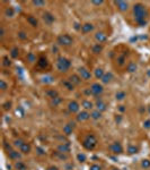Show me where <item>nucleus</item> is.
Returning <instances> with one entry per match:
<instances>
[{
	"label": "nucleus",
	"mask_w": 150,
	"mask_h": 170,
	"mask_svg": "<svg viewBox=\"0 0 150 170\" xmlns=\"http://www.w3.org/2000/svg\"><path fill=\"white\" fill-rule=\"evenodd\" d=\"M79 141H80V144L84 146V149H86L87 151H94L98 144V139H97L96 135L92 132L80 133Z\"/></svg>",
	"instance_id": "obj_1"
},
{
	"label": "nucleus",
	"mask_w": 150,
	"mask_h": 170,
	"mask_svg": "<svg viewBox=\"0 0 150 170\" xmlns=\"http://www.w3.org/2000/svg\"><path fill=\"white\" fill-rule=\"evenodd\" d=\"M133 16L136 22L139 25H144L147 23V18L149 16L146 6H143L142 3H136L133 6Z\"/></svg>",
	"instance_id": "obj_2"
},
{
	"label": "nucleus",
	"mask_w": 150,
	"mask_h": 170,
	"mask_svg": "<svg viewBox=\"0 0 150 170\" xmlns=\"http://www.w3.org/2000/svg\"><path fill=\"white\" fill-rule=\"evenodd\" d=\"M55 66H56V69L61 73H67L70 67H71V61L64 57H59L56 59V63H55Z\"/></svg>",
	"instance_id": "obj_3"
},
{
	"label": "nucleus",
	"mask_w": 150,
	"mask_h": 170,
	"mask_svg": "<svg viewBox=\"0 0 150 170\" xmlns=\"http://www.w3.org/2000/svg\"><path fill=\"white\" fill-rule=\"evenodd\" d=\"M56 42L59 43L60 45H62V47H70L74 43V39L69 34H61V35L58 36Z\"/></svg>",
	"instance_id": "obj_4"
},
{
	"label": "nucleus",
	"mask_w": 150,
	"mask_h": 170,
	"mask_svg": "<svg viewBox=\"0 0 150 170\" xmlns=\"http://www.w3.org/2000/svg\"><path fill=\"white\" fill-rule=\"evenodd\" d=\"M90 93H92V95L96 96H100L103 94V92H104V86L102 84H99V83H94V84L90 85Z\"/></svg>",
	"instance_id": "obj_5"
},
{
	"label": "nucleus",
	"mask_w": 150,
	"mask_h": 170,
	"mask_svg": "<svg viewBox=\"0 0 150 170\" xmlns=\"http://www.w3.org/2000/svg\"><path fill=\"white\" fill-rule=\"evenodd\" d=\"M127 51H122V52L116 53V58H115V63H118V68H122L124 66H127Z\"/></svg>",
	"instance_id": "obj_6"
},
{
	"label": "nucleus",
	"mask_w": 150,
	"mask_h": 170,
	"mask_svg": "<svg viewBox=\"0 0 150 170\" xmlns=\"http://www.w3.org/2000/svg\"><path fill=\"white\" fill-rule=\"evenodd\" d=\"M37 68H39L40 70H46V69L50 68V64H49L46 57L41 56V57L37 59Z\"/></svg>",
	"instance_id": "obj_7"
},
{
	"label": "nucleus",
	"mask_w": 150,
	"mask_h": 170,
	"mask_svg": "<svg viewBox=\"0 0 150 170\" xmlns=\"http://www.w3.org/2000/svg\"><path fill=\"white\" fill-rule=\"evenodd\" d=\"M78 75H79L80 78L84 79V81H89V79L92 78V73H90V70H88L86 67H80V68H78Z\"/></svg>",
	"instance_id": "obj_8"
},
{
	"label": "nucleus",
	"mask_w": 150,
	"mask_h": 170,
	"mask_svg": "<svg viewBox=\"0 0 150 170\" xmlns=\"http://www.w3.org/2000/svg\"><path fill=\"white\" fill-rule=\"evenodd\" d=\"M108 149L111 151V153H113V154H121V153L123 152V146H122L121 143H118V142L112 143V144L109 145Z\"/></svg>",
	"instance_id": "obj_9"
},
{
	"label": "nucleus",
	"mask_w": 150,
	"mask_h": 170,
	"mask_svg": "<svg viewBox=\"0 0 150 170\" xmlns=\"http://www.w3.org/2000/svg\"><path fill=\"white\" fill-rule=\"evenodd\" d=\"M68 109H69L70 112H72V114H77V112H79L80 106H79V103H78L77 101H70L69 105H68Z\"/></svg>",
	"instance_id": "obj_10"
},
{
	"label": "nucleus",
	"mask_w": 150,
	"mask_h": 170,
	"mask_svg": "<svg viewBox=\"0 0 150 170\" xmlns=\"http://www.w3.org/2000/svg\"><path fill=\"white\" fill-rule=\"evenodd\" d=\"M89 118H90V114H89L87 110H84V111H81V112L78 114L77 120H78V121H86V120H88Z\"/></svg>",
	"instance_id": "obj_11"
},
{
	"label": "nucleus",
	"mask_w": 150,
	"mask_h": 170,
	"mask_svg": "<svg viewBox=\"0 0 150 170\" xmlns=\"http://www.w3.org/2000/svg\"><path fill=\"white\" fill-rule=\"evenodd\" d=\"M93 30H94V25L92 23H85V24H83L81 25V29H80V31L84 33V34L92 32Z\"/></svg>",
	"instance_id": "obj_12"
},
{
	"label": "nucleus",
	"mask_w": 150,
	"mask_h": 170,
	"mask_svg": "<svg viewBox=\"0 0 150 170\" xmlns=\"http://www.w3.org/2000/svg\"><path fill=\"white\" fill-rule=\"evenodd\" d=\"M96 108L98 111H100V112H104L105 110L107 109V105L99 98V99H97V102H96Z\"/></svg>",
	"instance_id": "obj_13"
},
{
	"label": "nucleus",
	"mask_w": 150,
	"mask_h": 170,
	"mask_svg": "<svg viewBox=\"0 0 150 170\" xmlns=\"http://www.w3.org/2000/svg\"><path fill=\"white\" fill-rule=\"evenodd\" d=\"M95 39H96V41L99 44L104 43L107 40V34H105L104 32H97L96 35H95Z\"/></svg>",
	"instance_id": "obj_14"
},
{
	"label": "nucleus",
	"mask_w": 150,
	"mask_h": 170,
	"mask_svg": "<svg viewBox=\"0 0 150 170\" xmlns=\"http://www.w3.org/2000/svg\"><path fill=\"white\" fill-rule=\"evenodd\" d=\"M18 149H19V152H21V153H24V154H28V153L31 152L32 148H31V145H30L28 143L24 142V143L21 144V145L19 146V148H18Z\"/></svg>",
	"instance_id": "obj_15"
},
{
	"label": "nucleus",
	"mask_w": 150,
	"mask_h": 170,
	"mask_svg": "<svg viewBox=\"0 0 150 170\" xmlns=\"http://www.w3.org/2000/svg\"><path fill=\"white\" fill-rule=\"evenodd\" d=\"M115 5L118 6V9L120 11H127L129 8V3L125 1H116Z\"/></svg>",
	"instance_id": "obj_16"
},
{
	"label": "nucleus",
	"mask_w": 150,
	"mask_h": 170,
	"mask_svg": "<svg viewBox=\"0 0 150 170\" xmlns=\"http://www.w3.org/2000/svg\"><path fill=\"white\" fill-rule=\"evenodd\" d=\"M81 107L85 109V110H93V108H94V103L90 101V100H84L83 102H81Z\"/></svg>",
	"instance_id": "obj_17"
},
{
	"label": "nucleus",
	"mask_w": 150,
	"mask_h": 170,
	"mask_svg": "<svg viewBox=\"0 0 150 170\" xmlns=\"http://www.w3.org/2000/svg\"><path fill=\"white\" fill-rule=\"evenodd\" d=\"M43 20L46 22V24H52L54 22V16L52 14H50V13H44L43 14Z\"/></svg>",
	"instance_id": "obj_18"
},
{
	"label": "nucleus",
	"mask_w": 150,
	"mask_h": 170,
	"mask_svg": "<svg viewBox=\"0 0 150 170\" xmlns=\"http://www.w3.org/2000/svg\"><path fill=\"white\" fill-rule=\"evenodd\" d=\"M69 81H70L74 85H79L80 83H81L83 79L80 78V76H79L78 74H75V75H72V76H70Z\"/></svg>",
	"instance_id": "obj_19"
},
{
	"label": "nucleus",
	"mask_w": 150,
	"mask_h": 170,
	"mask_svg": "<svg viewBox=\"0 0 150 170\" xmlns=\"http://www.w3.org/2000/svg\"><path fill=\"white\" fill-rule=\"evenodd\" d=\"M9 158L11 160H14V161H19V159H21V153L17 152V151L11 150L10 152H9Z\"/></svg>",
	"instance_id": "obj_20"
},
{
	"label": "nucleus",
	"mask_w": 150,
	"mask_h": 170,
	"mask_svg": "<svg viewBox=\"0 0 150 170\" xmlns=\"http://www.w3.org/2000/svg\"><path fill=\"white\" fill-rule=\"evenodd\" d=\"M15 169L16 170H27V167H26V164H25V162H23V161H16L15 162Z\"/></svg>",
	"instance_id": "obj_21"
},
{
	"label": "nucleus",
	"mask_w": 150,
	"mask_h": 170,
	"mask_svg": "<svg viewBox=\"0 0 150 170\" xmlns=\"http://www.w3.org/2000/svg\"><path fill=\"white\" fill-rule=\"evenodd\" d=\"M90 118L94 119V120H98V119L102 118V112L98 111V110H93V111L90 112Z\"/></svg>",
	"instance_id": "obj_22"
},
{
	"label": "nucleus",
	"mask_w": 150,
	"mask_h": 170,
	"mask_svg": "<svg viewBox=\"0 0 150 170\" xmlns=\"http://www.w3.org/2000/svg\"><path fill=\"white\" fill-rule=\"evenodd\" d=\"M27 22L30 23V25H32V26H34V27H36V26L39 25L37 20H36L34 16H32V15H28V16H27Z\"/></svg>",
	"instance_id": "obj_23"
},
{
	"label": "nucleus",
	"mask_w": 150,
	"mask_h": 170,
	"mask_svg": "<svg viewBox=\"0 0 150 170\" xmlns=\"http://www.w3.org/2000/svg\"><path fill=\"white\" fill-rule=\"evenodd\" d=\"M112 79H113V75L111 74V73H105V75H104L103 78H102V82H103L104 84H107V83H109Z\"/></svg>",
	"instance_id": "obj_24"
},
{
	"label": "nucleus",
	"mask_w": 150,
	"mask_h": 170,
	"mask_svg": "<svg viewBox=\"0 0 150 170\" xmlns=\"http://www.w3.org/2000/svg\"><path fill=\"white\" fill-rule=\"evenodd\" d=\"M72 130H74V126L71 124H67L63 127V133L65 135H70L72 133Z\"/></svg>",
	"instance_id": "obj_25"
},
{
	"label": "nucleus",
	"mask_w": 150,
	"mask_h": 170,
	"mask_svg": "<svg viewBox=\"0 0 150 170\" xmlns=\"http://www.w3.org/2000/svg\"><path fill=\"white\" fill-rule=\"evenodd\" d=\"M104 75H105V73H104L103 68H96L95 69V77H96L97 79H102Z\"/></svg>",
	"instance_id": "obj_26"
},
{
	"label": "nucleus",
	"mask_w": 150,
	"mask_h": 170,
	"mask_svg": "<svg viewBox=\"0 0 150 170\" xmlns=\"http://www.w3.org/2000/svg\"><path fill=\"white\" fill-rule=\"evenodd\" d=\"M61 102H62L61 98H60V96H56V98H54V99H52V100H51V106L56 107L58 105H60Z\"/></svg>",
	"instance_id": "obj_27"
},
{
	"label": "nucleus",
	"mask_w": 150,
	"mask_h": 170,
	"mask_svg": "<svg viewBox=\"0 0 150 170\" xmlns=\"http://www.w3.org/2000/svg\"><path fill=\"white\" fill-rule=\"evenodd\" d=\"M46 94L49 95V98L52 100V99H54V98H56V96H59L58 95V92L56 91H54V90H49L47 92H46Z\"/></svg>",
	"instance_id": "obj_28"
},
{
	"label": "nucleus",
	"mask_w": 150,
	"mask_h": 170,
	"mask_svg": "<svg viewBox=\"0 0 150 170\" xmlns=\"http://www.w3.org/2000/svg\"><path fill=\"white\" fill-rule=\"evenodd\" d=\"M62 84H63L64 86L68 88V90H70V91H71V90H74V87H75V85L72 84L69 79H68V81H64V82H62Z\"/></svg>",
	"instance_id": "obj_29"
},
{
	"label": "nucleus",
	"mask_w": 150,
	"mask_h": 170,
	"mask_svg": "<svg viewBox=\"0 0 150 170\" xmlns=\"http://www.w3.org/2000/svg\"><path fill=\"white\" fill-rule=\"evenodd\" d=\"M115 96H116V100H124L125 96H127V94H125V92H123V91H118Z\"/></svg>",
	"instance_id": "obj_30"
},
{
	"label": "nucleus",
	"mask_w": 150,
	"mask_h": 170,
	"mask_svg": "<svg viewBox=\"0 0 150 170\" xmlns=\"http://www.w3.org/2000/svg\"><path fill=\"white\" fill-rule=\"evenodd\" d=\"M141 166H142V168H144V169H148V168H150V160L149 159L142 160Z\"/></svg>",
	"instance_id": "obj_31"
},
{
	"label": "nucleus",
	"mask_w": 150,
	"mask_h": 170,
	"mask_svg": "<svg viewBox=\"0 0 150 170\" xmlns=\"http://www.w3.org/2000/svg\"><path fill=\"white\" fill-rule=\"evenodd\" d=\"M102 45H99V43H97V44H95L94 47H93V52L94 53H100V51H102Z\"/></svg>",
	"instance_id": "obj_32"
},
{
	"label": "nucleus",
	"mask_w": 150,
	"mask_h": 170,
	"mask_svg": "<svg viewBox=\"0 0 150 170\" xmlns=\"http://www.w3.org/2000/svg\"><path fill=\"white\" fill-rule=\"evenodd\" d=\"M137 151H138V148L136 146V145H130L128 149V152L130 154H133V153H137Z\"/></svg>",
	"instance_id": "obj_33"
},
{
	"label": "nucleus",
	"mask_w": 150,
	"mask_h": 170,
	"mask_svg": "<svg viewBox=\"0 0 150 170\" xmlns=\"http://www.w3.org/2000/svg\"><path fill=\"white\" fill-rule=\"evenodd\" d=\"M127 68H128L129 72H134V70H136V68H137V65L133 64V63H131V64L129 65Z\"/></svg>",
	"instance_id": "obj_34"
},
{
	"label": "nucleus",
	"mask_w": 150,
	"mask_h": 170,
	"mask_svg": "<svg viewBox=\"0 0 150 170\" xmlns=\"http://www.w3.org/2000/svg\"><path fill=\"white\" fill-rule=\"evenodd\" d=\"M89 170H102V167L98 166V164H92L89 167Z\"/></svg>",
	"instance_id": "obj_35"
},
{
	"label": "nucleus",
	"mask_w": 150,
	"mask_h": 170,
	"mask_svg": "<svg viewBox=\"0 0 150 170\" xmlns=\"http://www.w3.org/2000/svg\"><path fill=\"white\" fill-rule=\"evenodd\" d=\"M0 88L2 91H6L7 90V84L5 83V81H0Z\"/></svg>",
	"instance_id": "obj_36"
},
{
	"label": "nucleus",
	"mask_w": 150,
	"mask_h": 170,
	"mask_svg": "<svg viewBox=\"0 0 150 170\" xmlns=\"http://www.w3.org/2000/svg\"><path fill=\"white\" fill-rule=\"evenodd\" d=\"M23 143H24V141L21 139V138H18V139H16V141H15V145H16V146H18V148L21 146Z\"/></svg>",
	"instance_id": "obj_37"
},
{
	"label": "nucleus",
	"mask_w": 150,
	"mask_h": 170,
	"mask_svg": "<svg viewBox=\"0 0 150 170\" xmlns=\"http://www.w3.org/2000/svg\"><path fill=\"white\" fill-rule=\"evenodd\" d=\"M59 149L61 150L62 152H69V146L68 145H61Z\"/></svg>",
	"instance_id": "obj_38"
},
{
	"label": "nucleus",
	"mask_w": 150,
	"mask_h": 170,
	"mask_svg": "<svg viewBox=\"0 0 150 170\" xmlns=\"http://www.w3.org/2000/svg\"><path fill=\"white\" fill-rule=\"evenodd\" d=\"M28 61H30V63H34V61H35V56H34L33 53H30V54H28Z\"/></svg>",
	"instance_id": "obj_39"
},
{
	"label": "nucleus",
	"mask_w": 150,
	"mask_h": 170,
	"mask_svg": "<svg viewBox=\"0 0 150 170\" xmlns=\"http://www.w3.org/2000/svg\"><path fill=\"white\" fill-rule=\"evenodd\" d=\"M143 126H144V128H147V129H150V119H147L143 123Z\"/></svg>",
	"instance_id": "obj_40"
},
{
	"label": "nucleus",
	"mask_w": 150,
	"mask_h": 170,
	"mask_svg": "<svg viewBox=\"0 0 150 170\" xmlns=\"http://www.w3.org/2000/svg\"><path fill=\"white\" fill-rule=\"evenodd\" d=\"M33 5H35V6H44L45 2L44 1H33Z\"/></svg>",
	"instance_id": "obj_41"
},
{
	"label": "nucleus",
	"mask_w": 150,
	"mask_h": 170,
	"mask_svg": "<svg viewBox=\"0 0 150 170\" xmlns=\"http://www.w3.org/2000/svg\"><path fill=\"white\" fill-rule=\"evenodd\" d=\"M18 36L21 38V40H24V39H26V38H27V35H25V33H24V32H19V33H18Z\"/></svg>",
	"instance_id": "obj_42"
},
{
	"label": "nucleus",
	"mask_w": 150,
	"mask_h": 170,
	"mask_svg": "<svg viewBox=\"0 0 150 170\" xmlns=\"http://www.w3.org/2000/svg\"><path fill=\"white\" fill-rule=\"evenodd\" d=\"M46 170H59V169H58L56 167H54V166H51V167H49Z\"/></svg>",
	"instance_id": "obj_43"
},
{
	"label": "nucleus",
	"mask_w": 150,
	"mask_h": 170,
	"mask_svg": "<svg viewBox=\"0 0 150 170\" xmlns=\"http://www.w3.org/2000/svg\"><path fill=\"white\" fill-rule=\"evenodd\" d=\"M78 158H79V160H83V161H85V159H86L85 155H81V154H79V155H78Z\"/></svg>",
	"instance_id": "obj_44"
},
{
	"label": "nucleus",
	"mask_w": 150,
	"mask_h": 170,
	"mask_svg": "<svg viewBox=\"0 0 150 170\" xmlns=\"http://www.w3.org/2000/svg\"><path fill=\"white\" fill-rule=\"evenodd\" d=\"M111 170H120V169H118V168H115V167H113V168H112Z\"/></svg>",
	"instance_id": "obj_45"
}]
</instances>
